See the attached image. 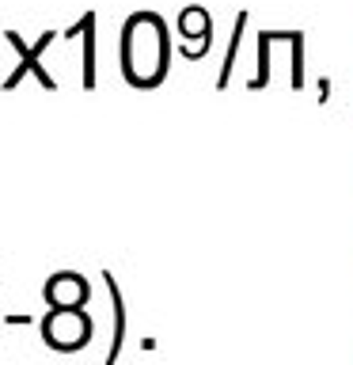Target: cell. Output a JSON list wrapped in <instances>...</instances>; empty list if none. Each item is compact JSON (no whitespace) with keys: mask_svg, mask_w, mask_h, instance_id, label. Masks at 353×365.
Returning <instances> with one entry per match:
<instances>
[{"mask_svg":"<svg viewBox=\"0 0 353 365\" xmlns=\"http://www.w3.org/2000/svg\"><path fill=\"white\" fill-rule=\"evenodd\" d=\"M164 61V42H159V23L152 19H130L125 27V73L137 84H148L159 73Z\"/></svg>","mask_w":353,"mask_h":365,"instance_id":"cell-1","label":"cell"},{"mask_svg":"<svg viewBox=\"0 0 353 365\" xmlns=\"http://www.w3.org/2000/svg\"><path fill=\"white\" fill-rule=\"evenodd\" d=\"M91 331H95V324H91V316L84 312V308H50V312L42 316V324H38L42 342L57 354L84 350L91 342Z\"/></svg>","mask_w":353,"mask_h":365,"instance_id":"cell-2","label":"cell"},{"mask_svg":"<svg viewBox=\"0 0 353 365\" xmlns=\"http://www.w3.org/2000/svg\"><path fill=\"white\" fill-rule=\"evenodd\" d=\"M4 38H8V46H11V50H16V57H19V65L11 68V76L4 80V91H16V88H19L27 76H34V80H38V84H42L46 91H53V88H57V80H53L50 73H46L42 53L50 50V42L57 38V34H53V31H46V34H42V38L34 42V46L23 42V34H19V31H4Z\"/></svg>","mask_w":353,"mask_h":365,"instance_id":"cell-3","label":"cell"},{"mask_svg":"<svg viewBox=\"0 0 353 365\" xmlns=\"http://www.w3.org/2000/svg\"><path fill=\"white\" fill-rule=\"evenodd\" d=\"M42 297L50 308H84L88 297H91V285H88L84 274H76V270H57L46 278Z\"/></svg>","mask_w":353,"mask_h":365,"instance_id":"cell-4","label":"cell"},{"mask_svg":"<svg viewBox=\"0 0 353 365\" xmlns=\"http://www.w3.org/2000/svg\"><path fill=\"white\" fill-rule=\"evenodd\" d=\"M65 38H84V88L95 84V16H84Z\"/></svg>","mask_w":353,"mask_h":365,"instance_id":"cell-5","label":"cell"}]
</instances>
